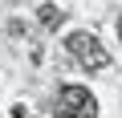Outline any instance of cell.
<instances>
[{"instance_id": "5b68a950", "label": "cell", "mask_w": 122, "mask_h": 118, "mask_svg": "<svg viewBox=\"0 0 122 118\" xmlns=\"http://www.w3.org/2000/svg\"><path fill=\"white\" fill-rule=\"evenodd\" d=\"M118 37H122V16H118Z\"/></svg>"}, {"instance_id": "3957f363", "label": "cell", "mask_w": 122, "mask_h": 118, "mask_svg": "<svg viewBox=\"0 0 122 118\" xmlns=\"http://www.w3.org/2000/svg\"><path fill=\"white\" fill-rule=\"evenodd\" d=\"M61 16H65V12H61L57 4H41V8H37V21H41V29H61Z\"/></svg>"}, {"instance_id": "277c9868", "label": "cell", "mask_w": 122, "mask_h": 118, "mask_svg": "<svg viewBox=\"0 0 122 118\" xmlns=\"http://www.w3.org/2000/svg\"><path fill=\"white\" fill-rule=\"evenodd\" d=\"M12 118H37V114H29V106H20V102H16V106H12Z\"/></svg>"}, {"instance_id": "7a4b0ae2", "label": "cell", "mask_w": 122, "mask_h": 118, "mask_svg": "<svg viewBox=\"0 0 122 118\" xmlns=\"http://www.w3.org/2000/svg\"><path fill=\"white\" fill-rule=\"evenodd\" d=\"M98 114V102L86 86H65L57 94V118H94Z\"/></svg>"}, {"instance_id": "6da1fadb", "label": "cell", "mask_w": 122, "mask_h": 118, "mask_svg": "<svg viewBox=\"0 0 122 118\" xmlns=\"http://www.w3.org/2000/svg\"><path fill=\"white\" fill-rule=\"evenodd\" d=\"M65 49L77 57L86 69H106V65H110V53H106V49H102V41H98L94 33H86V29L69 33V37H65Z\"/></svg>"}]
</instances>
